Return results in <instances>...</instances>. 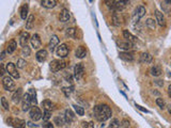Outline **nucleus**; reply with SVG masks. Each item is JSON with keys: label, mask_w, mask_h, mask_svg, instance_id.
<instances>
[{"label": "nucleus", "mask_w": 171, "mask_h": 128, "mask_svg": "<svg viewBox=\"0 0 171 128\" xmlns=\"http://www.w3.org/2000/svg\"><path fill=\"white\" fill-rule=\"evenodd\" d=\"M93 112L96 117L97 121L99 122H105L107 120H109L112 115V111L109 108V106L107 105H99L95 106L93 109Z\"/></svg>", "instance_id": "f257e3e1"}, {"label": "nucleus", "mask_w": 171, "mask_h": 128, "mask_svg": "<svg viewBox=\"0 0 171 128\" xmlns=\"http://www.w3.org/2000/svg\"><path fill=\"white\" fill-rule=\"evenodd\" d=\"M50 70L52 71L54 73H57L59 71L63 70L64 67H66V62L63 60H54L50 62V65H49Z\"/></svg>", "instance_id": "f03ea898"}, {"label": "nucleus", "mask_w": 171, "mask_h": 128, "mask_svg": "<svg viewBox=\"0 0 171 128\" xmlns=\"http://www.w3.org/2000/svg\"><path fill=\"white\" fill-rule=\"evenodd\" d=\"M2 87L5 91H8V92H12V91L14 90V88H15L13 78L10 77V76L3 77L2 78Z\"/></svg>", "instance_id": "7ed1b4c3"}, {"label": "nucleus", "mask_w": 171, "mask_h": 128, "mask_svg": "<svg viewBox=\"0 0 171 128\" xmlns=\"http://www.w3.org/2000/svg\"><path fill=\"white\" fill-rule=\"evenodd\" d=\"M144 15H146V8H144L143 5H139V7L136 8V10L134 11L133 21L134 23H138L140 18L143 17Z\"/></svg>", "instance_id": "20e7f679"}, {"label": "nucleus", "mask_w": 171, "mask_h": 128, "mask_svg": "<svg viewBox=\"0 0 171 128\" xmlns=\"http://www.w3.org/2000/svg\"><path fill=\"white\" fill-rule=\"evenodd\" d=\"M5 68H7V73H9V75L14 79H18L19 78V74L16 71V65L14 63L9 62L5 64Z\"/></svg>", "instance_id": "39448f33"}, {"label": "nucleus", "mask_w": 171, "mask_h": 128, "mask_svg": "<svg viewBox=\"0 0 171 128\" xmlns=\"http://www.w3.org/2000/svg\"><path fill=\"white\" fill-rule=\"evenodd\" d=\"M31 103H32L31 96H30L29 93H26V94H24L23 103H22V109H23V111H29L30 109L32 108Z\"/></svg>", "instance_id": "423d86ee"}, {"label": "nucleus", "mask_w": 171, "mask_h": 128, "mask_svg": "<svg viewBox=\"0 0 171 128\" xmlns=\"http://www.w3.org/2000/svg\"><path fill=\"white\" fill-rule=\"evenodd\" d=\"M29 115H30V119H31L32 121H34V122H36V121H39V120H41V117H43L42 112H41V110L38 108V107H36V106H34V107H32V108L30 109Z\"/></svg>", "instance_id": "0eeeda50"}, {"label": "nucleus", "mask_w": 171, "mask_h": 128, "mask_svg": "<svg viewBox=\"0 0 171 128\" xmlns=\"http://www.w3.org/2000/svg\"><path fill=\"white\" fill-rule=\"evenodd\" d=\"M57 56L59 57V58H65L66 56L69 54V52H70V50H69V47L66 46V44H61L60 46H58L57 47Z\"/></svg>", "instance_id": "6e6552de"}, {"label": "nucleus", "mask_w": 171, "mask_h": 128, "mask_svg": "<svg viewBox=\"0 0 171 128\" xmlns=\"http://www.w3.org/2000/svg\"><path fill=\"white\" fill-rule=\"evenodd\" d=\"M117 45L119 48H121V49H124V50H131L134 48V43L129 42V41L125 40V41H118L117 42Z\"/></svg>", "instance_id": "1a4fd4ad"}, {"label": "nucleus", "mask_w": 171, "mask_h": 128, "mask_svg": "<svg viewBox=\"0 0 171 128\" xmlns=\"http://www.w3.org/2000/svg\"><path fill=\"white\" fill-rule=\"evenodd\" d=\"M83 73H85V67H83L82 63H77L76 66L74 68V75H75V78L78 80L80 79L81 77L83 76Z\"/></svg>", "instance_id": "9d476101"}, {"label": "nucleus", "mask_w": 171, "mask_h": 128, "mask_svg": "<svg viewBox=\"0 0 171 128\" xmlns=\"http://www.w3.org/2000/svg\"><path fill=\"white\" fill-rule=\"evenodd\" d=\"M30 43H31V46L34 49H39L42 45V42H41V38L39 36V34H33L30 38Z\"/></svg>", "instance_id": "9b49d317"}, {"label": "nucleus", "mask_w": 171, "mask_h": 128, "mask_svg": "<svg viewBox=\"0 0 171 128\" xmlns=\"http://www.w3.org/2000/svg\"><path fill=\"white\" fill-rule=\"evenodd\" d=\"M24 95H23V89L22 88H18L15 92L13 93L12 95V100H13L14 103H18L22 99H23Z\"/></svg>", "instance_id": "f8f14e48"}, {"label": "nucleus", "mask_w": 171, "mask_h": 128, "mask_svg": "<svg viewBox=\"0 0 171 128\" xmlns=\"http://www.w3.org/2000/svg\"><path fill=\"white\" fill-rule=\"evenodd\" d=\"M129 3V0H119L115 3V7H113V11H122L124 10Z\"/></svg>", "instance_id": "ddd939ff"}, {"label": "nucleus", "mask_w": 171, "mask_h": 128, "mask_svg": "<svg viewBox=\"0 0 171 128\" xmlns=\"http://www.w3.org/2000/svg\"><path fill=\"white\" fill-rule=\"evenodd\" d=\"M30 38V34L28 33V32H22V34L19 35V45L22 46V47H25V46H27V43L28 41H29Z\"/></svg>", "instance_id": "4468645a"}, {"label": "nucleus", "mask_w": 171, "mask_h": 128, "mask_svg": "<svg viewBox=\"0 0 171 128\" xmlns=\"http://www.w3.org/2000/svg\"><path fill=\"white\" fill-rule=\"evenodd\" d=\"M47 56H48L47 50H45V49H41V50H39V51L36 52L35 58H36V60H38L39 62L43 63V62H44V61L46 60V59H47Z\"/></svg>", "instance_id": "2eb2a0df"}, {"label": "nucleus", "mask_w": 171, "mask_h": 128, "mask_svg": "<svg viewBox=\"0 0 171 128\" xmlns=\"http://www.w3.org/2000/svg\"><path fill=\"white\" fill-rule=\"evenodd\" d=\"M155 16H156V21L158 23V25H159L160 27H165V26H166V20H165L164 14L160 11H158V10H156Z\"/></svg>", "instance_id": "dca6fc26"}, {"label": "nucleus", "mask_w": 171, "mask_h": 128, "mask_svg": "<svg viewBox=\"0 0 171 128\" xmlns=\"http://www.w3.org/2000/svg\"><path fill=\"white\" fill-rule=\"evenodd\" d=\"M41 5L46 9H52L56 7L57 0H41Z\"/></svg>", "instance_id": "f3484780"}, {"label": "nucleus", "mask_w": 171, "mask_h": 128, "mask_svg": "<svg viewBox=\"0 0 171 128\" xmlns=\"http://www.w3.org/2000/svg\"><path fill=\"white\" fill-rule=\"evenodd\" d=\"M64 120H65V122L68 124H71L75 121V114L73 113L72 110H70V109L65 110V113H64Z\"/></svg>", "instance_id": "a211bd4d"}, {"label": "nucleus", "mask_w": 171, "mask_h": 128, "mask_svg": "<svg viewBox=\"0 0 171 128\" xmlns=\"http://www.w3.org/2000/svg\"><path fill=\"white\" fill-rule=\"evenodd\" d=\"M59 44V38L57 35H52V38H50V42H49V45H48V48H49L50 52H52L55 50V48L58 46Z\"/></svg>", "instance_id": "6ab92c4d"}, {"label": "nucleus", "mask_w": 171, "mask_h": 128, "mask_svg": "<svg viewBox=\"0 0 171 128\" xmlns=\"http://www.w3.org/2000/svg\"><path fill=\"white\" fill-rule=\"evenodd\" d=\"M70 17H71V15H70V12H69V10L63 9L62 11H61V13H60L59 19H60V21H62V23H66V21L70 19Z\"/></svg>", "instance_id": "aec40b11"}, {"label": "nucleus", "mask_w": 171, "mask_h": 128, "mask_svg": "<svg viewBox=\"0 0 171 128\" xmlns=\"http://www.w3.org/2000/svg\"><path fill=\"white\" fill-rule=\"evenodd\" d=\"M152 60H153V58H152V56L149 52H142L141 56H140V62L141 63L148 64V63H151Z\"/></svg>", "instance_id": "412c9836"}, {"label": "nucleus", "mask_w": 171, "mask_h": 128, "mask_svg": "<svg viewBox=\"0 0 171 128\" xmlns=\"http://www.w3.org/2000/svg\"><path fill=\"white\" fill-rule=\"evenodd\" d=\"M42 107L44 108V110H54L55 109V103H52L49 99H45V100L42 101Z\"/></svg>", "instance_id": "4be33fe9"}, {"label": "nucleus", "mask_w": 171, "mask_h": 128, "mask_svg": "<svg viewBox=\"0 0 171 128\" xmlns=\"http://www.w3.org/2000/svg\"><path fill=\"white\" fill-rule=\"evenodd\" d=\"M75 56L78 59H83L86 56H87V50L83 46H79L76 49V52H75Z\"/></svg>", "instance_id": "5701e85b"}, {"label": "nucleus", "mask_w": 171, "mask_h": 128, "mask_svg": "<svg viewBox=\"0 0 171 128\" xmlns=\"http://www.w3.org/2000/svg\"><path fill=\"white\" fill-rule=\"evenodd\" d=\"M19 12H20V17L23 18V19H26L28 16V12H29V5H28V3H24L22 5V8H20Z\"/></svg>", "instance_id": "b1692460"}, {"label": "nucleus", "mask_w": 171, "mask_h": 128, "mask_svg": "<svg viewBox=\"0 0 171 128\" xmlns=\"http://www.w3.org/2000/svg\"><path fill=\"white\" fill-rule=\"evenodd\" d=\"M16 47H17V44H16L15 41H14V40L10 41L9 44H8V46H7V52H8L9 54H13V52L15 51Z\"/></svg>", "instance_id": "393cba45"}, {"label": "nucleus", "mask_w": 171, "mask_h": 128, "mask_svg": "<svg viewBox=\"0 0 171 128\" xmlns=\"http://www.w3.org/2000/svg\"><path fill=\"white\" fill-rule=\"evenodd\" d=\"M119 58L122 59V60H124V61H128V62H132V61L134 60L133 54H129V52H120Z\"/></svg>", "instance_id": "a878e982"}, {"label": "nucleus", "mask_w": 171, "mask_h": 128, "mask_svg": "<svg viewBox=\"0 0 171 128\" xmlns=\"http://www.w3.org/2000/svg\"><path fill=\"white\" fill-rule=\"evenodd\" d=\"M123 36H124V38H126V40L129 41V42H132V43H135L136 41H137V38H136V36H134L131 32L128 31V30H124V31H123Z\"/></svg>", "instance_id": "bb28decb"}, {"label": "nucleus", "mask_w": 171, "mask_h": 128, "mask_svg": "<svg viewBox=\"0 0 171 128\" xmlns=\"http://www.w3.org/2000/svg\"><path fill=\"white\" fill-rule=\"evenodd\" d=\"M26 126V122L24 120L15 119L13 121V127L14 128H24Z\"/></svg>", "instance_id": "cd10ccee"}, {"label": "nucleus", "mask_w": 171, "mask_h": 128, "mask_svg": "<svg viewBox=\"0 0 171 128\" xmlns=\"http://www.w3.org/2000/svg\"><path fill=\"white\" fill-rule=\"evenodd\" d=\"M150 73H151L152 76L158 77L160 74H162V68H160L159 66L155 65V66H153V67H152L151 70H150Z\"/></svg>", "instance_id": "c85d7f7f"}, {"label": "nucleus", "mask_w": 171, "mask_h": 128, "mask_svg": "<svg viewBox=\"0 0 171 128\" xmlns=\"http://www.w3.org/2000/svg\"><path fill=\"white\" fill-rule=\"evenodd\" d=\"M112 23L115 26H117V27H120V25H121V18H120V15L118 13H113L112 15Z\"/></svg>", "instance_id": "c756f323"}, {"label": "nucleus", "mask_w": 171, "mask_h": 128, "mask_svg": "<svg viewBox=\"0 0 171 128\" xmlns=\"http://www.w3.org/2000/svg\"><path fill=\"white\" fill-rule=\"evenodd\" d=\"M65 120L63 119V117H56L54 119V124H56L57 126H59V127H62L64 124H65Z\"/></svg>", "instance_id": "7c9ffc66"}, {"label": "nucleus", "mask_w": 171, "mask_h": 128, "mask_svg": "<svg viewBox=\"0 0 171 128\" xmlns=\"http://www.w3.org/2000/svg\"><path fill=\"white\" fill-rule=\"evenodd\" d=\"M33 25H34V16L30 15L28 17L27 21H26V28L27 29H31V28H33Z\"/></svg>", "instance_id": "2f4dec72"}, {"label": "nucleus", "mask_w": 171, "mask_h": 128, "mask_svg": "<svg viewBox=\"0 0 171 128\" xmlns=\"http://www.w3.org/2000/svg\"><path fill=\"white\" fill-rule=\"evenodd\" d=\"M76 31H77V29H75V28H68L65 31V35L68 36V38H75Z\"/></svg>", "instance_id": "473e14b6"}, {"label": "nucleus", "mask_w": 171, "mask_h": 128, "mask_svg": "<svg viewBox=\"0 0 171 128\" xmlns=\"http://www.w3.org/2000/svg\"><path fill=\"white\" fill-rule=\"evenodd\" d=\"M29 94H30V96H31V101H32V103H33L34 106H36V103H38V99H36L35 90H34V89H30Z\"/></svg>", "instance_id": "72a5a7b5"}, {"label": "nucleus", "mask_w": 171, "mask_h": 128, "mask_svg": "<svg viewBox=\"0 0 171 128\" xmlns=\"http://www.w3.org/2000/svg\"><path fill=\"white\" fill-rule=\"evenodd\" d=\"M73 107H74L75 112L77 113V115H79V117H82V115L85 114V110H83L82 107H80V106H78V105H74Z\"/></svg>", "instance_id": "f704fd0d"}, {"label": "nucleus", "mask_w": 171, "mask_h": 128, "mask_svg": "<svg viewBox=\"0 0 171 128\" xmlns=\"http://www.w3.org/2000/svg\"><path fill=\"white\" fill-rule=\"evenodd\" d=\"M120 126H121V123L119 122V120L113 119V120H111V123L108 128H119Z\"/></svg>", "instance_id": "c9c22d12"}, {"label": "nucleus", "mask_w": 171, "mask_h": 128, "mask_svg": "<svg viewBox=\"0 0 171 128\" xmlns=\"http://www.w3.org/2000/svg\"><path fill=\"white\" fill-rule=\"evenodd\" d=\"M52 117V111L50 110H44L43 112V121L48 122V120Z\"/></svg>", "instance_id": "e433bc0d"}, {"label": "nucleus", "mask_w": 171, "mask_h": 128, "mask_svg": "<svg viewBox=\"0 0 171 128\" xmlns=\"http://www.w3.org/2000/svg\"><path fill=\"white\" fill-rule=\"evenodd\" d=\"M26 65H27V62H26V60H24V59H18L17 63H16V66H17L18 68H24Z\"/></svg>", "instance_id": "4c0bfd02"}, {"label": "nucleus", "mask_w": 171, "mask_h": 128, "mask_svg": "<svg viewBox=\"0 0 171 128\" xmlns=\"http://www.w3.org/2000/svg\"><path fill=\"white\" fill-rule=\"evenodd\" d=\"M156 105H157L160 109L166 108V103H165V100L163 98H157V99H156Z\"/></svg>", "instance_id": "58836bf2"}, {"label": "nucleus", "mask_w": 171, "mask_h": 128, "mask_svg": "<svg viewBox=\"0 0 171 128\" xmlns=\"http://www.w3.org/2000/svg\"><path fill=\"white\" fill-rule=\"evenodd\" d=\"M30 54H31V49H30V47H28V46L23 47V49H22V54H23V56L29 57Z\"/></svg>", "instance_id": "ea45409f"}, {"label": "nucleus", "mask_w": 171, "mask_h": 128, "mask_svg": "<svg viewBox=\"0 0 171 128\" xmlns=\"http://www.w3.org/2000/svg\"><path fill=\"white\" fill-rule=\"evenodd\" d=\"M1 105H2L3 109L5 110H9L10 109V106H9V103H8L7 98L5 97H1Z\"/></svg>", "instance_id": "a19ab883"}, {"label": "nucleus", "mask_w": 171, "mask_h": 128, "mask_svg": "<svg viewBox=\"0 0 171 128\" xmlns=\"http://www.w3.org/2000/svg\"><path fill=\"white\" fill-rule=\"evenodd\" d=\"M146 26H148L150 29L154 30V29H155V21H154L152 18H149V19L146 20Z\"/></svg>", "instance_id": "79ce46f5"}, {"label": "nucleus", "mask_w": 171, "mask_h": 128, "mask_svg": "<svg viewBox=\"0 0 171 128\" xmlns=\"http://www.w3.org/2000/svg\"><path fill=\"white\" fill-rule=\"evenodd\" d=\"M105 1V3H106V5L109 8V9H112L113 10V7H115V1L113 0H104Z\"/></svg>", "instance_id": "37998d69"}, {"label": "nucleus", "mask_w": 171, "mask_h": 128, "mask_svg": "<svg viewBox=\"0 0 171 128\" xmlns=\"http://www.w3.org/2000/svg\"><path fill=\"white\" fill-rule=\"evenodd\" d=\"M62 92L66 97H70L71 93H72V90H71V89H69V88H62Z\"/></svg>", "instance_id": "c03bdc74"}, {"label": "nucleus", "mask_w": 171, "mask_h": 128, "mask_svg": "<svg viewBox=\"0 0 171 128\" xmlns=\"http://www.w3.org/2000/svg\"><path fill=\"white\" fill-rule=\"evenodd\" d=\"M129 121H127V120H123V121L121 122V127L122 128H128L129 127Z\"/></svg>", "instance_id": "a18cd8bd"}, {"label": "nucleus", "mask_w": 171, "mask_h": 128, "mask_svg": "<svg viewBox=\"0 0 171 128\" xmlns=\"http://www.w3.org/2000/svg\"><path fill=\"white\" fill-rule=\"evenodd\" d=\"M83 127L85 128H94V123H93V122H88V123L83 122Z\"/></svg>", "instance_id": "49530a36"}, {"label": "nucleus", "mask_w": 171, "mask_h": 128, "mask_svg": "<svg viewBox=\"0 0 171 128\" xmlns=\"http://www.w3.org/2000/svg\"><path fill=\"white\" fill-rule=\"evenodd\" d=\"M43 128H54V124L50 123V122H46V123L43 125Z\"/></svg>", "instance_id": "de8ad7c7"}, {"label": "nucleus", "mask_w": 171, "mask_h": 128, "mask_svg": "<svg viewBox=\"0 0 171 128\" xmlns=\"http://www.w3.org/2000/svg\"><path fill=\"white\" fill-rule=\"evenodd\" d=\"M5 71H7V68H5V65H3V64H1V66H0V75H1V76H3V75L5 74Z\"/></svg>", "instance_id": "09e8293b"}, {"label": "nucleus", "mask_w": 171, "mask_h": 128, "mask_svg": "<svg viewBox=\"0 0 171 128\" xmlns=\"http://www.w3.org/2000/svg\"><path fill=\"white\" fill-rule=\"evenodd\" d=\"M136 107H137V109H139V110H141V111H143V112H146V113H148L149 112V111L148 110H146V109H144V108H142V107H141V106H139V105H137V103H136Z\"/></svg>", "instance_id": "8fccbe9b"}, {"label": "nucleus", "mask_w": 171, "mask_h": 128, "mask_svg": "<svg viewBox=\"0 0 171 128\" xmlns=\"http://www.w3.org/2000/svg\"><path fill=\"white\" fill-rule=\"evenodd\" d=\"M13 121H14V120L11 119V117H10V119H8V121H7L8 125H9V126H13Z\"/></svg>", "instance_id": "3c124183"}, {"label": "nucleus", "mask_w": 171, "mask_h": 128, "mask_svg": "<svg viewBox=\"0 0 171 128\" xmlns=\"http://www.w3.org/2000/svg\"><path fill=\"white\" fill-rule=\"evenodd\" d=\"M65 79L68 81H70V82H72V76H71V75H69V76L68 75H65Z\"/></svg>", "instance_id": "603ef678"}, {"label": "nucleus", "mask_w": 171, "mask_h": 128, "mask_svg": "<svg viewBox=\"0 0 171 128\" xmlns=\"http://www.w3.org/2000/svg\"><path fill=\"white\" fill-rule=\"evenodd\" d=\"M168 95H169V97L171 98V84L169 85V88H168Z\"/></svg>", "instance_id": "864d4df0"}, {"label": "nucleus", "mask_w": 171, "mask_h": 128, "mask_svg": "<svg viewBox=\"0 0 171 128\" xmlns=\"http://www.w3.org/2000/svg\"><path fill=\"white\" fill-rule=\"evenodd\" d=\"M5 58V51H2L1 52V60H3Z\"/></svg>", "instance_id": "5fc2aeb1"}, {"label": "nucleus", "mask_w": 171, "mask_h": 128, "mask_svg": "<svg viewBox=\"0 0 171 128\" xmlns=\"http://www.w3.org/2000/svg\"><path fill=\"white\" fill-rule=\"evenodd\" d=\"M168 112H169V113H170V114H171V105H170V106H169V107H168Z\"/></svg>", "instance_id": "6e6d98bb"}, {"label": "nucleus", "mask_w": 171, "mask_h": 128, "mask_svg": "<svg viewBox=\"0 0 171 128\" xmlns=\"http://www.w3.org/2000/svg\"><path fill=\"white\" fill-rule=\"evenodd\" d=\"M165 1H166L167 3H170V5H171V0H165Z\"/></svg>", "instance_id": "4d7b16f0"}]
</instances>
